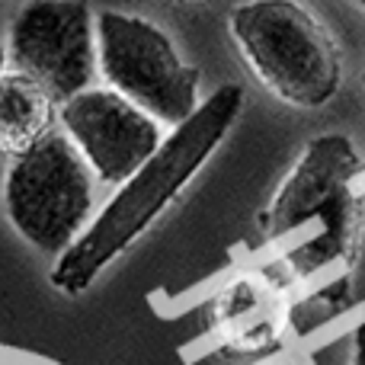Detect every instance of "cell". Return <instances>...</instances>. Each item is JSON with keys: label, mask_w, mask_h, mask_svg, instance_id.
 I'll return each mask as SVG.
<instances>
[{"label": "cell", "mask_w": 365, "mask_h": 365, "mask_svg": "<svg viewBox=\"0 0 365 365\" xmlns=\"http://www.w3.org/2000/svg\"><path fill=\"white\" fill-rule=\"evenodd\" d=\"M61 132L74 141L93 177L119 186L164 141L160 122L109 87H87L58 106Z\"/></svg>", "instance_id": "cell-7"}, {"label": "cell", "mask_w": 365, "mask_h": 365, "mask_svg": "<svg viewBox=\"0 0 365 365\" xmlns=\"http://www.w3.org/2000/svg\"><path fill=\"white\" fill-rule=\"evenodd\" d=\"M353 4H359V6H362V10H365V0H353Z\"/></svg>", "instance_id": "cell-13"}, {"label": "cell", "mask_w": 365, "mask_h": 365, "mask_svg": "<svg viewBox=\"0 0 365 365\" xmlns=\"http://www.w3.org/2000/svg\"><path fill=\"white\" fill-rule=\"evenodd\" d=\"M93 170L64 132H51L10 160L4 208L13 231L58 259L93 221Z\"/></svg>", "instance_id": "cell-4"}, {"label": "cell", "mask_w": 365, "mask_h": 365, "mask_svg": "<svg viewBox=\"0 0 365 365\" xmlns=\"http://www.w3.org/2000/svg\"><path fill=\"white\" fill-rule=\"evenodd\" d=\"M4 68H6V48L0 45V74H4Z\"/></svg>", "instance_id": "cell-11"}, {"label": "cell", "mask_w": 365, "mask_h": 365, "mask_svg": "<svg viewBox=\"0 0 365 365\" xmlns=\"http://www.w3.org/2000/svg\"><path fill=\"white\" fill-rule=\"evenodd\" d=\"M96 58L109 90L177 128L199 109V68L180 58L160 26L145 16L103 10L96 16Z\"/></svg>", "instance_id": "cell-5"}, {"label": "cell", "mask_w": 365, "mask_h": 365, "mask_svg": "<svg viewBox=\"0 0 365 365\" xmlns=\"http://www.w3.org/2000/svg\"><path fill=\"white\" fill-rule=\"evenodd\" d=\"M240 113V83H221L212 96H205L182 125L164 135L158 151L115 186L113 199L93 215L87 231L51 263L48 282L61 295H83L128 247H135L158 225V218L180 199L182 189L199 177L221 141L231 135Z\"/></svg>", "instance_id": "cell-1"}, {"label": "cell", "mask_w": 365, "mask_h": 365, "mask_svg": "<svg viewBox=\"0 0 365 365\" xmlns=\"http://www.w3.org/2000/svg\"><path fill=\"white\" fill-rule=\"evenodd\" d=\"M6 64L68 103L100 71L96 16L83 0H29L10 26Z\"/></svg>", "instance_id": "cell-6"}, {"label": "cell", "mask_w": 365, "mask_h": 365, "mask_svg": "<svg viewBox=\"0 0 365 365\" xmlns=\"http://www.w3.org/2000/svg\"><path fill=\"white\" fill-rule=\"evenodd\" d=\"M227 32L257 83L292 109H324L343 87V55L330 29L298 0H247Z\"/></svg>", "instance_id": "cell-3"}, {"label": "cell", "mask_w": 365, "mask_h": 365, "mask_svg": "<svg viewBox=\"0 0 365 365\" xmlns=\"http://www.w3.org/2000/svg\"><path fill=\"white\" fill-rule=\"evenodd\" d=\"M298 289L276 266L231 279L212 302V330L234 353H263L289 330V302Z\"/></svg>", "instance_id": "cell-8"}, {"label": "cell", "mask_w": 365, "mask_h": 365, "mask_svg": "<svg viewBox=\"0 0 365 365\" xmlns=\"http://www.w3.org/2000/svg\"><path fill=\"white\" fill-rule=\"evenodd\" d=\"M182 4H202V0H182Z\"/></svg>", "instance_id": "cell-14"}, {"label": "cell", "mask_w": 365, "mask_h": 365, "mask_svg": "<svg viewBox=\"0 0 365 365\" xmlns=\"http://www.w3.org/2000/svg\"><path fill=\"white\" fill-rule=\"evenodd\" d=\"M359 148L349 135L327 132L304 145L292 170L266 205L259 227L269 244H282L304 231L272 263L295 289L314 279L349 272L362 247L365 189Z\"/></svg>", "instance_id": "cell-2"}, {"label": "cell", "mask_w": 365, "mask_h": 365, "mask_svg": "<svg viewBox=\"0 0 365 365\" xmlns=\"http://www.w3.org/2000/svg\"><path fill=\"white\" fill-rule=\"evenodd\" d=\"M266 365H302V362H295V359H276V362H266Z\"/></svg>", "instance_id": "cell-12"}, {"label": "cell", "mask_w": 365, "mask_h": 365, "mask_svg": "<svg viewBox=\"0 0 365 365\" xmlns=\"http://www.w3.org/2000/svg\"><path fill=\"white\" fill-rule=\"evenodd\" d=\"M349 365H365V311L353 327V346H349Z\"/></svg>", "instance_id": "cell-10"}, {"label": "cell", "mask_w": 365, "mask_h": 365, "mask_svg": "<svg viewBox=\"0 0 365 365\" xmlns=\"http://www.w3.org/2000/svg\"><path fill=\"white\" fill-rule=\"evenodd\" d=\"M58 100L38 81L4 71L0 74V154L19 158L55 132Z\"/></svg>", "instance_id": "cell-9"}]
</instances>
